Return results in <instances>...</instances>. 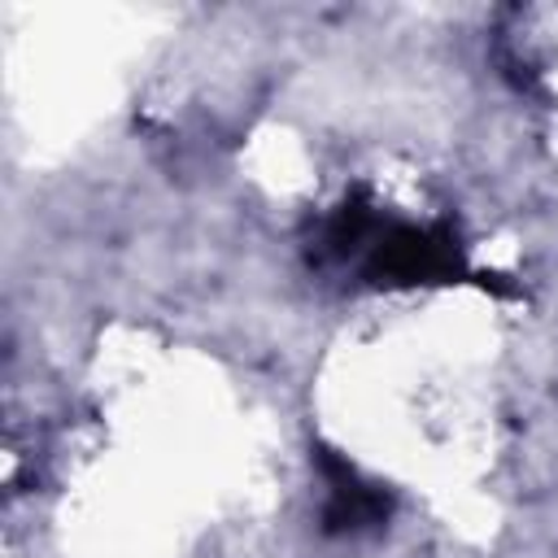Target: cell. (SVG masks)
Here are the masks:
<instances>
[{"mask_svg": "<svg viewBox=\"0 0 558 558\" xmlns=\"http://www.w3.org/2000/svg\"><path fill=\"white\" fill-rule=\"evenodd\" d=\"M323 471H327V510H323L327 532H357L388 514V501L371 484H362L349 462L323 453Z\"/></svg>", "mask_w": 558, "mask_h": 558, "instance_id": "1", "label": "cell"}]
</instances>
